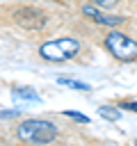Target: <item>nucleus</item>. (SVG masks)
Listing matches in <instances>:
<instances>
[{
	"instance_id": "1",
	"label": "nucleus",
	"mask_w": 137,
	"mask_h": 146,
	"mask_svg": "<svg viewBox=\"0 0 137 146\" xmlns=\"http://www.w3.org/2000/svg\"><path fill=\"white\" fill-rule=\"evenodd\" d=\"M80 52V43L71 36H59V39H53V41H46L39 46V55L41 59L46 62H68L73 59L75 55Z\"/></svg>"
},
{
	"instance_id": "2",
	"label": "nucleus",
	"mask_w": 137,
	"mask_h": 146,
	"mask_svg": "<svg viewBox=\"0 0 137 146\" xmlns=\"http://www.w3.org/2000/svg\"><path fill=\"white\" fill-rule=\"evenodd\" d=\"M16 132H18V139L30 144H48L57 137V128L46 119H27L16 128Z\"/></svg>"
},
{
	"instance_id": "3",
	"label": "nucleus",
	"mask_w": 137,
	"mask_h": 146,
	"mask_svg": "<svg viewBox=\"0 0 137 146\" xmlns=\"http://www.w3.org/2000/svg\"><path fill=\"white\" fill-rule=\"evenodd\" d=\"M105 48H107V52H110L114 59H119V62H135V59H137V41L130 39V36L123 34V32L112 30V32L105 36Z\"/></svg>"
},
{
	"instance_id": "4",
	"label": "nucleus",
	"mask_w": 137,
	"mask_h": 146,
	"mask_svg": "<svg viewBox=\"0 0 137 146\" xmlns=\"http://www.w3.org/2000/svg\"><path fill=\"white\" fill-rule=\"evenodd\" d=\"M82 14H84L89 21H94V23H98V25H105V27H116V25L126 23V18H123V16L105 14V11H100L98 7H91V5H84V7H82Z\"/></svg>"
},
{
	"instance_id": "5",
	"label": "nucleus",
	"mask_w": 137,
	"mask_h": 146,
	"mask_svg": "<svg viewBox=\"0 0 137 146\" xmlns=\"http://www.w3.org/2000/svg\"><path fill=\"white\" fill-rule=\"evenodd\" d=\"M57 82L59 84H64V87H71V89H78V91H89L91 87L87 84V82H80V80H68V78H57Z\"/></svg>"
},
{
	"instance_id": "6",
	"label": "nucleus",
	"mask_w": 137,
	"mask_h": 146,
	"mask_svg": "<svg viewBox=\"0 0 137 146\" xmlns=\"http://www.w3.org/2000/svg\"><path fill=\"white\" fill-rule=\"evenodd\" d=\"M11 96L18 100V98H25V100H39V96H37V91H32V89H27V87H21V89H14L11 91Z\"/></svg>"
},
{
	"instance_id": "7",
	"label": "nucleus",
	"mask_w": 137,
	"mask_h": 146,
	"mask_svg": "<svg viewBox=\"0 0 137 146\" xmlns=\"http://www.w3.org/2000/svg\"><path fill=\"white\" fill-rule=\"evenodd\" d=\"M98 114H100L103 119H110V121H116V119L121 116V112L114 110V107H98Z\"/></svg>"
},
{
	"instance_id": "8",
	"label": "nucleus",
	"mask_w": 137,
	"mask_h": 146,
	"mask_svg": "<svg viewBox=\"0 0 137 146\" xmlns=\"http://www.w3.org/2000/svg\"><path fill=\"white\" fill-rule=\"evenodd\" d=\"M64 116H68V119H73V121H78V123H87V121H89V116H84V114H80V112H73V110H66Z\"/></svg>"
},
{
	"instance_id": "9",
	"label": "nucleus",
	"mask_w": 137,
	"mask_h": 146,
	"mask_svg": "<svg viewBox=\"0 0 137 146\" xmlns=\"http://www.w3.org/2000/svg\"><path fill=\"white\" fill-rule=\"evenodd\" d=\"M91 2H96L98 7H105V9H107V7H114L119 0H91Z\"/></svg>"
},
{
	"instance_id": "10",
	"label": "nucleus",
	"mask_w": 137,
	"mask_h": 146,
	"mask_svg": "<svg viewBox=\"0 0 137 146\" xmlns=\"http://www.w3.org/2000/svg\"><path fill=\"white\" fill-rule=\"evenodd\" d=\"M11 116H18V110H0V119H11Z\"/></svg>"
},
{
	"instance_id": "11",
	"label": "nucleus",
	"mask_w": 137,
	"mask_h": 146,
	"mask_svg": "<svg viewBox=\"0 0 137 146\" xmlns=\"http://www.w3.org/2000/svg\"><path fill=\"white\" fill-rule=\"evenodd\" d=\"M121 107H126V110H130V112H137V103H123Z\"/></svg>"
}]
</instances>
